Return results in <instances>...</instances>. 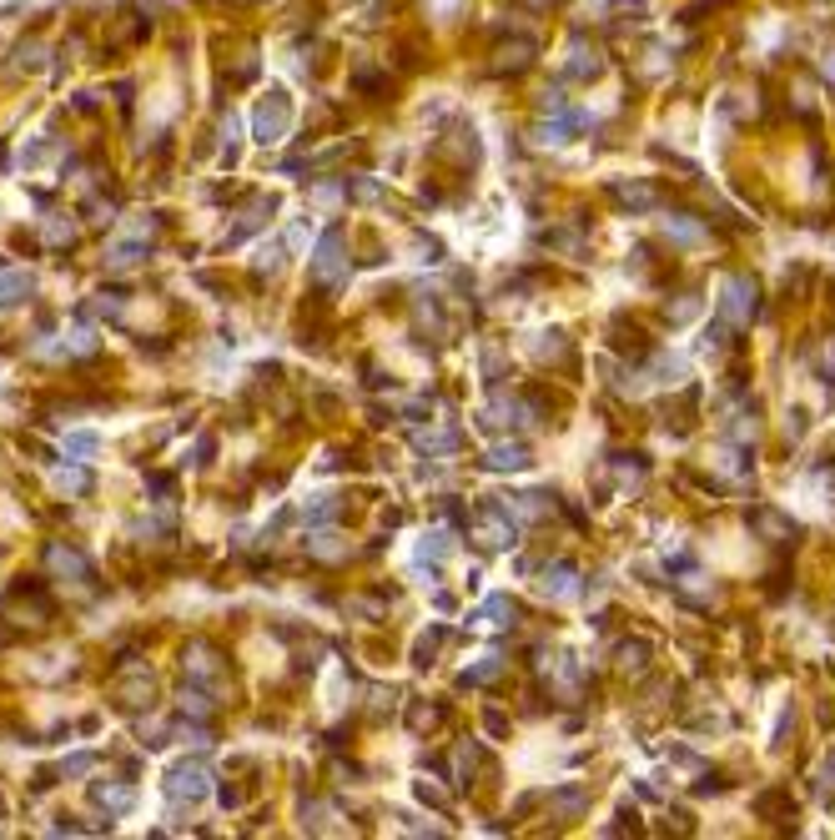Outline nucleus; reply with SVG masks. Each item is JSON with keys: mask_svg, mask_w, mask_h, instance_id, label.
<instances>
[{"mask_svg": "<svg viewBox=\"0 0 835 840\" xmlns=\"http://www.w3.org/2000/svg\"><path fill=\"white\" fill-rule=\"evenodd\" d=\"M695 312H699V297H684V302H674V308H669V323H690Z\"/></svg>", "mask_w": 835, "mask_h": 840, "instance_id": "21", "label": "nucleus"}, {"mask_svg": "<svg viewBox=\"0 0 835 840\" xmlns=\"http://www.w3.org/2000/svg\"><path fill=\"white\" fill-rule=\"evenodd\" d=\"M629 664H634V670L644 664V645H624V670H629Z\"/></svg>", "mask_w": 835, "mask_h": 840, "instance_id": "24", "label": "nucleus"}, {"mask_svg": "<svg viewBox=\"0 0 835 840\" xmlns=\"http://www.w3.org/2000/svg\"><path fill=\"white\" fill-rule=\"evenodd\" d=\"M755 312H760V292H755L750 277H730L724 282V302H720V317L730 327H750Z\"/></svg>", "mask_w": 835, "mask_h": 840, "instance_id": "1", "label": "nucleus"}, {"mask_svg": "<svg viewBox=\"0 0 835 840\" xmlns=\"http://www.w3.org/2000/svg\"><path fill=\"white\" fill-rule=\"evenodd\" d=\"M45 564H51L56 574L91 579V564H86V554H76V548H66V544H51V548H45Z\"/></svg>", "mask_w": 835, "mask_h": 840, "instance_id": "7", "label": "nucleus"}, {"mask_svg": "<svg viewBox=\"0 0 835 840\" xmlns=\"http://www.w3.org/2000/svg\"><path fill=\"white\" fill-rule=\"evenodd\" d=\"M484 614H488V624H514V619H518V604L503 599V594H493V599L484 604Z\"/></svg>", "mask_w": 835, "mask_h": 840, "instance_id": "15", "label": "nucleus"}, {"mask_svg": "<svg viewBox=\"0 0 835 840\" xmlns=\"http://www.w3.org/2000/svg\"><path fill=\"white\" fill-rule=\"evenodd\" d=\"M377 192H383L377 182H352V196H358V202H373Z\"/></svg>", "mask_w": 835, "mask_h": 840, "instance_id": "23", "label": "nucleus"}, {"mask_svg": "<svg viewBox=\"0 0 835 840\" xmlns=\"http://www.w3.org/2000/svg\"><path fill=\"white\" fill-rule=\"evenodd\" d=\"M584 805H589L584 790H558V795H554V811L558 815H574V811H584Z\"/></svg>", "mask_w": 835, "mask_h": 840, "instance_id": "18", "label": "nucleus"}, {"mask_svg": "<svg viewBox=\"0 0 835 840\" xmlns=\"http://www.w3.org/2000/svg\"><path fill=\"white\" fill-rule=\"evenodd\" d=\"M508 518V508H484V518H478V533H484V544L488 548H508L514 544V523H503Z\"/></svg>", "mask_w": 835, "mask_h": 840, "instance_id": "6", "label": "nucleus"}, {"mask_svg": "<svg viewBox=\"0 0 835 840\" xmlns=\"http://www.w3.org/2000/svg\"><path fill=\"white\" fill-rule=\"evenodd\" d=\"M312 277H318L322 287H343V282H348V257H343V232H337V226L318 242V257H312Z\"/></svg>", "mask_w": 835, "mask_h": 840, "instance_id": "3", "label": "nucleus"}, {"mask_svg": "<svg viewBox=\"0 0 835 840\" xmlns=\"http://www.w3.org/2000/svg\"><path fill=\"white\" fill-rule=\"evenodd\" d=\"M619 202H629V207H655V186H619Z\"/></svg>", "mask_w": 835, "mask_h": 840, "instance_id": "19", "label": "nucleus"}, {"mask_svg": "<svg viewBox=\"0 0 835 840\" xmlns=\"http://www.w3.org/2000/svg\"><path fill=\"white\" fill-rule=\"evenodd\" d=\"M448 554V533L438 529V533H428V539H423V559H443Z\"/></svg>", "mask_w": 835, "mask_h": 840, "instance_id": "20", "label": "nucleus"}, {"mask_svg": "<svg viewBox=\"0 0 835 840\" xmlns=\"http://www.w3.org/2000/svg\"><path fill=\"white\" fill-rule=\"evenodd\" d=\"M287 127H293V106H287V96H282V91H267V101L257 106V116H252V136L267 146V141L287 136Z\"/></svg>", "mask_w": 835, "mask_h": 840, "instance_id": "2", "label": "nucleus"}, {"mask_svg": "<svg viewBox=\"0 0 835 840\" xmlns=\"http://www.w3.org/2000/svg\"><path fill=\"white\" fill-rule=\"evenodd\" d=\"M167 795H171V800H186V805H192V800H202V795H207V765H196V760L177 765V770H171V780H167Z\"/></svg>", "mask_w": 835, "mask_h": 840, "instance_id": "4", "label": "nucleus"}, {"mask_svg": "<svg viewBox=\"0 0 835 840\" xmlns=\"http://www.w3.org/2000/svg\"><path fill=\"white\" fill-rule=\"evenodd\" d=\"M96 800L106 805L112 815H121L126 805H131V785H96Z\"/></svg>", "mask_w": 835, "mask_h": 840, "instance_id": "13", "label": "nucleus"}, {"mask_svg": "<svg viewBox=\"0 0 835 840\" xmlns=\"http://www.w3.org/2000/svg\"><path fill=\"white\" fill-rule=\"evenodd\" d=\"M36 292V277L21 272V267H0V308H15V302H26Z\"/></svg>", "mask_w": 835, "mask_h": 840, "instance_id": "5", "label": "nucleus"}, {"mask_svg": "<svg viewBox=\"0 0 835 840\" xmlns=\"http://www.w3.org/2000/svg\"><path fill=\"white\" fill-rule=\"evenodd\" d=\"M141 257H146L141 242H116L112 252H106V262H112V267H131V262H141Z\"/></svg>", "mask_w": 835, "mask_h": 840, "instance_id": "16", "label": "nucleus"}, {"mask_svg": "<svg viewBox=\"0 0 835 840\" xmlns=\"http://www.w3.org/2000/svg\"><path fill=\"white\" fill-rule=\"evenodd\" d=\"M56 489L61 493H91V474H86V468H56Z\"/></svg>", "mask_w": 835, "mask_h": 840, "instance_id": "14", "label": "nucleus"}, {"mask_svg": "<svg viewBox=\"0 0 835 840\" xmlns=\"http://www.w3.org/2000/svg\"><path fill=\"white\" fill-rule=\"evenodd\" d=\"M186 670H192L196 679H211V674H217V655H211L207 645H192L186 649Z\"/></svg>", "mask_w": 835, "mask_h": 840, "instance_id": "11", "label": "nucleus"}, {"mask_svg": "<svg viewBox=\"0 0 835 840\" xmlns=\"http://www.w3.org/2000/svg\"><path fill=\"white\" fill-rule=\"evenodd\" d=\"M66 453H96V433H70Z\"/></svg>", "mask_w": 835, "mask_h": 840, "instance_id": "22", "label": "nucleus"}, {"mask_svg": "<svg viewBox=\"0 0 835 840\" xmlns=\"http://www.w3.org/2000/svg\"><path fill=\"white\" fill-rule=\"evenodd\" d=\"M81 770H91V755H76V760H66V775H81Z\"/></svg>", "mask_w": 835, "mask_h": 840, "instance_id": "25", "label": "nucleus"}, {"mask_svg": "<svg viewBox=\"0 0 835 840\" xmlns=\"http://www.w3.org/2000/svg\"><path fill=\"white\" fill-rule=\"evenodd\" d=\"M529 5H543V0H529Z\"/></svg>", "mask_w": 835, "mask_h": 840, "instance_id": "27", "label": "nucleus"}, {"mask_svg": "<svg viewBox=\"0 0 835 840\" xmlns=\"http://www.w3.org/2000/svg\"><path fill=\"white\" fill-rule=\"evenodd\" d=\"M543 589H549L554 599H569V594H579V584H574V564H554V569H543Z\"/></svg>", "mask_w": 835, "mask_h": 840, "instance_id": "9", "label": "nucleus"}, {"mask_svg": "<svg viewBox=\"0 0 835 840\" xmlns=\"http://www.w3.org/2000/svg\"><path fill=\"white\" fill-rule=\"evenodd\" d=\"M499 670H503V659H499V655H484V664H474V670L463 674V685H488V679H493Z\"/></svg>", "mask_w": 835, "mask_h": 840, "instance_id": "17", "label": "nucleus"}, {"mask_svg": "<svg viewBox=\"0 0 835 840\" xmlns=\"http://www.w3.org/2000/svg\"><path fill=\"white\" fill-rule=\"evenodd\" d=\"M529 56H533V41L503 45V51H499V70H524V66H529Z\"/></svg>", "mask_w": 835, "mask_h": 840, "instance_id": "12", "label": "nucleus"}, {"mask_svg": "<svg viewBox=\"0 0 835 840\" xmlns=\"http://www.w3.org/2000/svg\"><path fill=\"white\" fill-rule=\"evenodd\" d=\"M529 449H524V443H499V449L488 453L484 458V468H493V474H503V468H508V474H518V468H529Z\"/></svg>", "mask_w": 835, "mask_h": 840, "instance_id": "8", "label": "nucleus"}, {"mask_svg": "<svg viewBox=\"0 0 835 840\" xmlns=\"http://www.w3.org/2000/svg\"><path fill=\"white\" fill-rule=\"evenodd\" d=\"M821 70H825V81H835V56H825V61H821Z\"/></svg>", "mask_w": 835, "mask_h": 840, "instance_id": "26", "label": "nucleus"}, {"mask_svg": "<svg viewBox=\"0 0 835 840\" xmlns=\"http://www.w3.org/2000/svg\"><path fill=\"white\" fill-rule=\"evenodd\" d=\"M665 232L674 242H684V247H690V242H699L705 237V226L695 222V217H684V211H674V217H665Z\"/></svg>", "mask_w": 835, "mask_h": 840, "instance_id": "10", "label": "nucleus"}]
</instances>
